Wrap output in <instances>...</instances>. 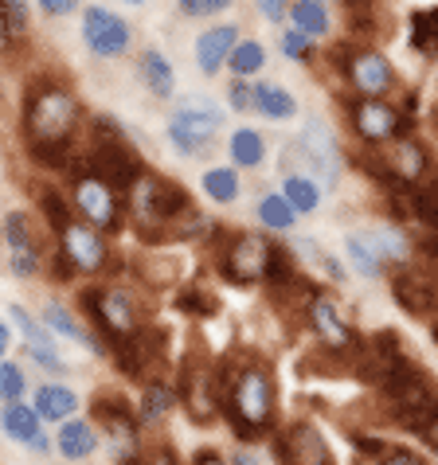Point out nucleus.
Returning a JSON list of instances; mask_svg holds the SVG:
<instances>
[{
	"label": "nucleus",
	"mask_w": 438,
	"mask_h": 465,
	"mask_svg": "<svg viewBox=\"0 0 438 465\" xmlns=\"http://www.w3.org/2000/svg\"><path fill=\"white\" fill-rule=\"evenodd\" d=\"M24 141L44 169L75 173L83 164V145L75 134L83 125V102L63 79H32L24 90Z\"/></svg>",
	"instance_id": "nucleus-1"
},
{
	"label": "nucleus",
	"mask_w": 438,
	"mask_h": 465,
	"mask_svg": "<svg viewBox=\"0 0 438 465\" xmlns=\"http://www.w3.org/2000/svg\"><path fill=\"white\" fill-rule=\"evenodd\" d=\"M219 415L251 446L278 430V383L259 356L219 360Z\"/></svg>",
	"instance_id": "nucleus-2"
},
{
	"label": "nucleus",
	"mask_w": 438,
	"mask_h": 465,
	"mask_svg": "<svg viewBox=\"0 0 438 465\" xmlns=\"http://www.w3.org/2000/svg\"><path fill=\"white\" fill-rule=\"evenodd\" d=\"M79 169L98 173L125 196V192L137 184V176L145 173V161L137 157V149L130 145V137H125V129L118 122L106 118V114H95V118H90V137L83 141Z\"/></svg>",
	"instance_id": "nucleus-3"
},
{
	"label": "nucleus",
	"mask_w": 438,
	"mask_h": 465,
	"mask_svg": "<svg viewBox=\"0 0 438 465\" xmlns=\"http://www.w3.org/2000/svg\"><path fill=\"white\" fill-rule=\"evenodd\" d=\"M364 173L376 180L383 192H395V188H419L423 180L434 176V157L431 149L423 145L419 137L411 134H399L383 145H364Z\"/></svg>",
	"instance_id": "nucleus-4"
},
{
	"label": "nucleus",
	"mask_w": 438,
	"mask_h": 465,
	"mask_svg": "<svg viewBox=\"0 0 438 465\" xmlns=\"http://www.w3.org/2000/svg\"><path fill=\"white\" fill-rule=\"evenodd\" d=\"M333 71L337 79L349 86V94L364 98H392L399 90V71L388 59V51H380L376 44H360V40H341L329 51Z\"/></svg>",
	"instance_id": "nucleus-5"
},
{
	"label": "nucleus",
	"mask_w": 438,
	"mask_h": 465,
	"mask_svg": "<svg viewBox=\"0 0 438 465\" xmlns=\"http://www.w3.org/2000/svg\"><path fill=\"white\" fill-rule=\"evenodd\" d=\"M224 118L227 114L219 110V102H212L208 94H188L176 102V110L169 114V145L180 153V157L196 161V157H208L215 149V137L224 129Z\"/></svg>",
	"instance_id": "nucleus-6"
},
{
	"label": "nucleus",
	"mask_w": 438,
	"mask_h": 465,
	"mask_svg": "<svg viewBox=\"0 0 438 465\" xmlns=\"http://www.w3.org/2000/svg\"><path fill=\"white\" fill-rule=\"evenodd\" d=\"M79 302H83V313L90 317V325L98 329V337L106 344L134 337V332L145 325L137 297L125 286H114V282H95V286H86L79 293Z\"/></svg>",
	"instance_id": "nucleus-7"
},
{
	"label": "nucleus",
	"mask_w": 438,
	"mask_h": 465,
	"mask_svg": "<svg viewBox=\"0 0 438 465\" xmlns=\"http://www.w3.org/2000/svg\"><path fill=\"white\" fill-rule=\"evenodd\" d=\"M67 180H71V208H75V215H79L83 223L98 227L102 235L122 231V223H125V196L110 184V180H102L98 173H90V169H75V173H67Z\"/></svg>",
	"instance_id": "nucleus-8"
},
{
	"label": "nucleus",
	"mask_w": 438,
	"mask_h": 465,
	"mask_svg": "<svg viewBox=\"0 0 438 465\" xmlns=\"http://www.w3.org/2000/svg\"><path fill=\"white\" fill-rule=\"evenodd\" d=\"M215 242V270L231 286H254L263 282L270 242L263 231H219Z\"/></svg>",
	"instance_id": "nucleus-9"
},
{
	"label": "nucleus",
	"mask_w": 438,
	"mask_h": 465,
	"mask_svg": "<svg viewBox=\"0 0 438 465\" xmlns=\"http://www.w3.org/2000/svg\"><path fill=\"white\" fill-rule=\"evenodd\" d=\"M110 360L125 380H137V383L164 380V364H169V329L141 325L134 337L110 344Z\"/></svg>",
	"instance_id": "nucleus-10"
},
{
	"label": "nucleus",
	"mask_w": 438,
	"mask_h": 465,
	"mask_svg": "<svg viewBox=\"0 0 438 465\" xmlns=\"http://www.w3.org/2000/svg\"><path fill=\"white\" fill-rule=\"evenodd\" d=\"M90 415H95V426H98V438L106 442L110 458L118 465H130L137 454H141V419L130 411L125 399H118L114 391H102L95 403H90Z\"/></svg>",
	"instance_id": "nucleus-11"
},
{
	"label": "nucleus",
	"mask_w": 438,
	"mask_h": 465,
	"mask_svg": "<svg viewBox=\"0 0 438 465\" xmlns=\"http://www.w3.org/2000/svg\"><path fill=\"white\" fill-rule=\"evenodd\" d=\"M298 153H302V164L305 173L317 180L325 192H337L341 188V176H344V145L325 118H305L302 125V137H298Z\"/></svg>",
	"instance_id": "nucleus-12"
},
{
	"label": "nucleus",
	"mask_w": 438,
	"mask_h": 465,
	"mask_svg": "<svg viewBox=\"0 0 438 465\" xmlns=\"http://www.w3.org/2000/svg\"><path fill=\"white\" fill-rule=\"evenodd\" d=\"M344 118L356 141L364 145H383L399 134H411V114H403V106H395L392 98H364V94H349L344 98Z\"/></svg>",
	"instance_id": "nucleus-13"
},
{
	"label": "nucleus",
	"mask_w": 438,
	"mask_h": 465,
	"mask_svg": "<svg viewBox=\"0 0 438 465\" xmlns=\"http://www.w3.org/2000/svg\"><path fill=\"white\" fill-rule=\"evenodd\" d=\"M302 317H305L309 332H314V341L325 348V352L353 356L356 348H360V341H364V337H360V332L353 329V321H344L341 305H337V297H333L329 290H321V286L305 297Z\"/></svg>",
	"instance_id": "nucleus-14"
},
{
	"label": "nucleus",
	"mask_w": 438,
	"mask_h": 465,
	"mask_svg": "<svg viewBox=\"0 0 438 465\" xmlns=\"http://www.w3.org/2000/svg\"><path fill=\"white\" fill-rule=\"evenodd\" d=\"M176 403H184L192 422H212L219 419V364L212 360H184L176 383Z\"/></svg>",
	"instance_id": "nucleus-15"
},
{
	"label": "nucleus",
	"mask_w": 438,
	"mask_h": 465,
	"mask_svg": "<svg viewBox=\"0 0 438 465\" xmlns=\"http://www.w3.org/2000/svg\"><path fill=\"white\" fill-rule=\"evenodd\" d=\"M274 458L278 465H337L329 442L309 419H298L274 430Z\"/></svg>",
	"instance_id": "nucleus-16"
},
{
	"label": "nucleus",
	"mask_w": 438,
	"mask_h": 465,
	"mask_svg": "<svg viewBox=\"0 0 438 465\" xmlns=\"http://www.w3.org/2000/svg\"><path fill=\"white\" fill-rule=\"evenodd\" d=\"M83 44L90 55H98V59H122L125 51L134 47V28L118 12L95 5L83 12Z\"/></svg>",
	"instance_id": "nucleus-17"
},
{
	"label": "nucleus",
	"mask_w": 438,
	"mask_h": 465,
	"mask_svg": "<svg viewBox=\"0 0 438 465\" xmlns=\"http://www.w3.org/2000/svg\"><path fill=\"white\" fill-rule=\"evenodd\" d=\"M55 235H59V251L71 258L83 278H98L102 270H106L110 247H106V235H102L98 227L83 223V219H71L63 231H55Z\"/></svg>",
	"instance_id": "nucleus-18"
},
{
	"label": "nucleus",
	"mask_w": 438,
	"mask_h": 465,
	"mask_svg": "<svg viewBox=\"0 0 438 465\" xmlns=\"http://www.w3.org/2000/svg\"><path fill=\"white\" fill-rule=\"evenodd\" d=\"M0 239H5V251H8V270L16 278L28 282V278H35L44 270L28 212H8L5 219H0Z\"/></svg>",
	"instance_id": "nucleus-19"
},
{
	"label": "nucleus",
	"mask_w": 438,
	"mask_h": 465,
	"mask_svg": "<svg viewBox=\"0 0 438 465\" xmlns=\"http://www.w3.org/2000/svg\"><path fill=\"white\" fill-rule=\"evenodd\" d=\"M8 321L24 332V344H28V356H32V364H40L44 371H67V364H63V356H59V348H55V332H51L47 325H40L28 309L24 305H8Z\"/></svg>",
	"instance_id": "nucleus-20"
},
{
	"label": "nucleus",
	"mask_w": 438,
	"mask_h": 465,
	"mask_svg": "<svg viewBox=\"0 0 438 465\" xmlns=\"http://www.w3.org/2000/svg\"><path fill=\"white\" fill-rule=\"evenodd\" d=\"M0 430H5L12 442H20V446H28L32 454H47L51 442H47V434H44V419H40V411H35L32 403H24V399H16V403H5V411H0Z\"/></svg>",
	"instance_id": "nucleus-21"
},
{
	"label": "nucleus",
	"mask_w": 438,
	"mask_h": 465,
	"mask_svg": "<svg viewBox=\"0 0 438 465\" xmlns=\"http://www.w3.org/2000/svg\"><path fill=\"white\" fill-rule=\"evenodd\" d=\"M239 40H243V35H239L235 24H212V28H204V32L196 35V47H192L200 74L215 79V74L227 67V59H231V51H235Z\"/></svg>",
	"instance_id": "nucleus-22"
},
{
	"label": "nucleus",
	"mask_w": 438,
	"mask_h": 465,
	"mask_svg": "<svg viewBox=\"0 0 438 465\" xmlns=\"http://www.w3.org/2000/svg\"><path fill=\"white\" fill-rule=\"evenodd\" d=\"M286 24L321 44L337 32V12H333V0H290Z\"/></svg>",
	"instance_id": "nucleus-23"
},
{
	"label": "nucleus",
	"mask_w": 438,
	"mask_h": 465,
	"mask_svg": "<svg viewBox=\"0 0 438 465\" xmlns=\"http://www.w3.org/2000/svg\"><path fill=\"white\" fill-rule=\"evenodd\" d=\"M44 325L55 332V337H63V341H75L79 348H86V352H95V356H110V344L98 337V332H90L79 317L71 313L67 305H59V302H51L47 309H44Z\"/></svg>",
	"instance_id": "nucleus-24"
},
{
	"label": "nucleus",
	"mask_w": 438,
	"mask_h": 465,
	"mask_svg": "<svg viewBox=\"0 0 438 465\" xmlns=\"http://www.w3.org/2000/svg\"><path fill=\"white\" fill-rule=\"evenodd\" d=\"M305 278V270L298 262V254H294L286 242H270V254H266V270H263V286L270 293H286L290 286H298Z\"/></svg>",
	"instance_id": "nucleus-25"
},
{
	"label": "nucleus",
	"mask_w": 438,
	"mask_h": 465,
	"mask_svg": "<svg viewBox=\"0 0 438 465\" xmlns=\"http://www.w3.org/2000/svg\"><path fill=\"white\" fill-rule=\"evenodd\" d=\"M137 74L153 98H173L176 94V71L161 47H141L137 55Z\"/></svg>",
	"instance_id": "nucleus-26"
},
{
	"label": "nucleus",
	"mask_w": 438,
	"mask_h": 465,
	"mask_svg": "<svg viewBox=\"0 0 438 465\" xmlns=\"http://www.w3.org/2000/svg\"><path fill=\"white\" fill-rule=\"evenodd\" d=\"M254 114L266 122H294L298 118V98L274 79H254Z\"/></svg>",
	"instance_id": "nucleus-27"
},
{
	"label": "nucleus",
	"mask_w": 438,
	"mask_h": 465,
	"mask_svg": "<svg viewBox=\"0 0 438 465\" xmlns=\"http://www.w3.org/2000/svg\"><path fill=\"white\" fill-rule=\"evenodd\" d=\"M98 430H95V422H86V419H63L59 422V434H55V446H59V454L67 458V461H83L90 458L98 450Z\"/></svg>",
	"instance_id": "nucleus-28"
},
{
	"label": "nucleus",
	"mask_w": 438,
	"mask_h": 465,
	"mask_svg": "<svg viewBox=\"0 0 438 465\" xmlns=\"http://www.w3.org/2000/svg\"><path fill=\"white\" fill-rule=\"evenodd\" d=\"M227 153H231V164H235L239 173H254L266 161V137L251 125H239L235 134L227 137Z\"/></svg>",
	"instance_id": "nucleus-29"
},
{
	"label": "nucleus",
	"mask_w": 438,
	"mask_h": 465,
	"mask_svg": "<svg viewBox=\"0 0 438 465\" xmlns=\"http://www.w3.org/2000/svg\"><path fill=\"white\" fill-rule=\"evenodd\" d=\"M32 407L40 411L44 422H63V419H71L75 411H79V395H75L67 383H44V387H35V403Z\"/></svg>",
	"instance_id": "nucleus-30"
},
{
	"label": "nucleus",
	"mask_w": 438,
	"mask_h": 465,
	"mask_svg": "<svg viewBox=\"0 0 438 465\" xmlns=\"http://www.w3.org/2000/svg\"><path fill=\"white\" fill-rule=\"evenodd\" d=\"M200 188L212 203L227 208V203H235L243 196V176H239L235 164H212V169L200 176Z\"/></svg>",
	"instance_id": "nucleus-31"
},
{
	"label": "nucleus",
	"mask_w": 438,
	"mask_h": 465,
	"mask_svg": "<svg viewBox=\"0 0 438 465\" xmlns=\"http://www.w3.org/2000/svg\"><path fill=\"white\" fill-rule=\"evenodd\" d=\"M254 215H259V223L270 231V235H290V231L298 227V212H294V203L282 196V192H266V196H259Z\"/></svg>",
	"instance_id": "nucleus-32"
},
{
	"label": "nucleus",
	"mask_w": 438,
	"mask_h": 465,
	"mask_svg": "<svg viewBox=\"0 0 438 465\" xmlns=\"http://www.w3.org/2000/svg\"><path fill=\"white\" fill-rule=\"evenodd\" d=\"M344 258H349V266L356 270L360 278H368V282L388 278V262H383L380 251L372 247L368 235H349V239H344Z\"/></svg>",
	"instance_id": "nucleus-33"
},
{
	"label": "nucleus",
	"mask_w": 438,
	"mask_h": 465,
	"mask_svg": "<svg viewBox=\"0 0 438 465\" xmlns=\"http://www.w3.org/2000/svg\"><path fill=\"white\" fill-rule=\"evenodd\" d=\"M282 196L294 203V212H298V215H314L321 208L325 188H321L309 173H286V176H282Z\"/></svg>",
	"instance_id": "nucleus-34"
},
{
	"label": "nucleus",
	"mask_w": 438,
	"mask_h": 465,
	"mask_svg": "<svg viewBox=\"0 0 438 465\" xmlns=\"http://www.w3.org/2000/svg\"><path fill=\"white\" fill-rule=\"evenodd\" d=\"M173 407H176V387L164 383V380H149L145 383V395H141L137 419H141V426H161L164 419H169Z\"/></svg>",
	"instance_id": "nucleus-35"
},
{
	"label": "nucleus",
	"mask_w": 438,
	"mask_h": 465,
	"mask_svg": "<svg viewBox=\"0 0 438 465\" xmlns=\"http://www.w3.org/2000/svg\"><path fill=\"white\" fill-rule=\"evenodd\" d=\"M407 40L419 55H438V5L411 12L407 20Z\"/></svg>",
	"instance_id": "nucleus-36"
},
{
	"label": "nucleus",
	"mask_w": 438,
	"mask_h": 465,
	"mask_svg": "<svg viewBox=\"0 0 438 465\" xmlns=\"http://www.w3.org/2000/svg\"><path fill=\"white\" fill-rule=\"evenodd\" d=\"M372 239V247L380 251V258L388 262V270L392 266H403L411 254H415V239L407 235V231H399V227H383V231H376V235H368Z\"/></svg>",
	"instance_id": "nucleus-37"
},
{
	"label": "nucleus",
	"mask_w": 438,
	"mask_h": 465,
	"mask_svg": "<svg viewBox=\"0 0 438 465\" xmlns=\"http://www.w3.org/2000/svg\"><path fill=\"white\" fill-rule=\"evenodd\" d=\"M411 223H419L423 231H438V176L411 188Z\"/></svg>",
	"instance_id": "nucleus-38"
},
{
	"label": "nucleus",
	"mask_w": 438,
	"mask_h": 465,
	"mask_svg": "<svg viewBox=\"0 0 438 465\" xmlns=\"http://www.w3.org/2000/svg\"><path fill=\"white\" fill-rule=\"evenodd\" d=\"M263 67H266V47L259 40H239L227 59V71L235 74V79H259Z\"/></svg>",
	"instance_id": "nucleus-39"
},
{
	"label": "nucleus",
	"mask_w": 438,
	"mask_h": 465,
	"mask_svg": "<svg viewBox=\"0 0 438 465\" xmlns=\"http://www.w3.org/2000/svg\"><path fill=\"white\" fill-rule=\"evenodd\" d=\"M278 51H282V59H290V63H302V67H314V63L321 59V51H317V40H309L305 32L298 28H278Z\"/></svg>",
	"instance_id": "nucleus-40"
},
{
	"label": "nucleus",
	"mask_w": 438,
	"mask_h": 465,
	"mask_svg": "<svg viewBox=\"0 0 438 465\" xmlns=\"http://www.w3.org/2000/svg\"><path fill=\"white\" fill-rule=\"evenodd\" d=\"M28 391V380H24V368L12 364V360H0V399L5 403H16Z\"/></svg>",
	"instance_id": "nucleus-41"
},
{
	"label": "nucleus",
	"mask_w": 438,
	"mask_h": 465,
	"mask_svg": "<svg viewBox=\"0 0 438 465\" xmlns=\"http://www.w3.org/2000/svg\"><path fill=\"white\" fill-rule=\"evenodd\" d=\"M180 309H184L188 317H215L219 313V302H215L208 290L188 286V290H180Z\"/></svg>",
	"instance_id": "nucleus-42"
},
{
	"label": "nucleus",
	"mask_w": 438,
	"mask_h": 465,
	"mask_svg": "<svg viewBox=\"0 0 438 465\" xmlns=\"http://www.w3.org/2000/svg\"><path fill=\"white\" fill-rule=\"evenodd\" d=\"M176 8H180V16H188V20H212L219 12L235 8V0H176Z\"/></svg>",
	"instance_id": "nucleus-43"
},
{
	"label": "nucleus",
	"mask_w": 438,
	"mask_h": 465,
	"mask_svg": "<svg viewBox=\"0 0 438 465\" xmlns=\"http://www.w3.org/2000/svg\"><path fill=\"white\" fill-rule=\"evenodd\" d=\"M227 106H231V114H254V79H235V74H231Z\"/></svg>",
	"instance_id": "nucleus-44"
},
{
	"label": "nucleus",
	"mask_w": 438,
	"mask_h": 465,
	"mask_svg": "<svg viewBox=\"0 0 438 465\" xmlns=\"http://www.w3.org/2000/svg\"><path fill=\"white\" fill-rule=\"evenodd\" d=\"M40 203H44V215H47V223H51V231H63L71 223V208H67V200L59 196V192H44L40 196Z\"/></svg>",
	"instance_id": "nucleus-45"
},
{
	"label": "nucleus",
	"mask_w": 438,
	"mask_h": 465,
	"mask_svg": "<svg viewBox=\"0 0 438 465\" xmlns=\"http://www.w3.org/2000/svg\"><path fill=\"white\" fill-rule=\"evenodd\" d=\"M372 465H431L423 454H415V450L407 446H383L376 458H372Z\"/></svg>",
	"instance_id": "nucleus-46"
},
{
	"label": "nucleus",
	"mask_w": 438,
	"mask_h": 465,
	"mask_svg": "<svg viewBox=\"0 0 438 465\" xmlns=\"http://www.w3.org/2000/svg\"><path fill=\"white\" fill-rule=\"evenodd\" d=\"M130 465H180V458L173 454L169 446H153V450H141Z\"/></svg>",
	"instance_id": "nucleus-47"
},
{
	"label": "nucleus",
	"mask_w": 438,
	"mask_h": 465,
	"mask_svg": "<svg viewBox=\"0 0 438 465\" xmlns=\"http://www.w3.org/2000/svg\"><path fill=\"white\" fill-rule=\"evenodd\" d=\"M254 8H259V16H263L266 24H278V28H282V20H286L290 0H254Z\"/></svg>",
	"instance_id": "nucleus-48"
},
{
	"label": "nucleus",
	"mask_w": 438,
	"mask_h": 465,
	"mask_svg": "<svg viewBox=\"0 0 438 465\" xmlns=\"http://www.w3.org/2000/svg\"><path fill=\"white\" fill-rule=\"evenodd\" d=\"M35 5H40V12L44 16H71L75 8H79V0H35Z\"/></svg>",
	"instance_id": "nucleus-49"
},
{
	"label": "nucleus",
	"mask_w": 438,
	"mask_h": 465,
	"mask_svg": "<svg viewBox=\"0 0 438 465\" xmlns=\"http://www.w3.org/2000/svg\"><path fill=\"white\" fill-rule=\"evenodd\" d=\"M337 8H344L353 20H368L372 16V8H376V0H333Z\"/></svg>",
	"instance_id": "nucleus-50"
},
{
	"label": "nucleus",
	"mask_w": 438,
	"mask_h": 465,
	"mask_svg": "<svg viewBox=\"0 0 438 465\" xmlns=\"http://www.w3.org/2000/svg\"><path fill=\"white\" fill-rule=\"evenodd\" d=\"M419 438H423V446L434 450V454H438V415H431V419H427V426L419 430Z\"/></svg>",
	"instance_id": "nucleus-51"
},
{
	"label": "nucleus",
	"mask_w": 438,
	"mask_h": 465,
	"mask_svg": "<svg viewBox=\"0 0 438 465\" xmlns=\"http://www.w3.org/2000/svg\"><path fill=\"white\" fill-rule=\"evenodd\" d=\"M192 465H231L219 450H196V458H192Z\"/></svg>",
	"instance_id": "nucleus-52"
},
{
	"label": "nucleus",
	"mask_w": 438,
	"mask_h": 465,
	"mask_svg": "<svg viewBox=\"0 0 438 465\" xmlns=\"http://www.w3.org/2000/svg\"><path fill=\"white\" fill-rule=\"evenodd\" d=\"M227 461H231V465H263V458H254L251 450H235V454H231Z\"/></svg>",
	"instance_id": "nucleus-53"
},
{
	"label": "nucleus",
	"mask_w": 438,
	"mask_h": 465,
	"mask_svg": "<svg viewBox=\"0 0 438 465\" xmlns=\"http://www.w3.org/2000/svg\"><path fill=\"white\" fill-rule=\"evenodd\" d=\"M8 344H12V329L5 325V321H0V356L8 352Z\"/></svg>",
	"instance_id": "nucleus-54"
},
{
	"label": "nucleus",
	"mask_w": 438,
	"mask_h": 465,
	"mask_svg": "<svg viewBox=\"0 0 438 465\" xmlns=\"http://www.w3.org/2000/svg\"><path fill=\"white\" fill-rule=\"evenodd\" d=\"M431 337H434V344H438V317H431Z\"/></svg>",
	"instance_id": "nucleus-55"
},
{
	"label": "nucleus",
	"mask_w": 438,
	"mask_h": 465,
	"mask_svg": "<svg viewBox=\"0 0 438 465\" xmlns=\"http://www.w3.org/2000/svg\"><path fill=\"white\" fill-rule=\"evenodd\" d=\"M125 5H145V0H125Z\"/></svg>",
	"instance_id": "nucleus-56"
}]
</instances>
